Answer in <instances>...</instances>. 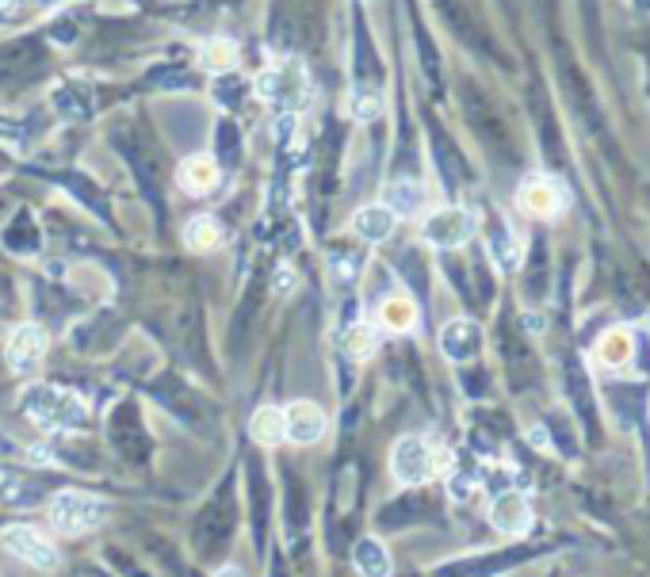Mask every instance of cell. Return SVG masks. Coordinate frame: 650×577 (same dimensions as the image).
I'll return each instance as SVG.
<instances>
[{
  "mask_svg": "<svg viewBox=\"0 0 650 577\" xmlns=\"http://www.w3.org/2000/svg\"><path fill=\"white\" fill-rule=\"evenodd\" d=\"M23 413L39 428H46V432H77L88 421L85 402L73 390H62L54 383L31 386L23 394Z\"/></svg>",
  "mask_w": 650,
  "mask_h": 577,
  "instance_id": "cell-1",
  "label": "cell"
},
{
  "mask_svg": "<svg viewBox=\"0 0 650 577\" xmlns=\"http://www.w3.org/2000/svg\"><path fill=\"white\" fill-rule=\"evenodd\" d=\"M444 463L448 455L429 436H402L390 451V471L398 478V486H425Z\"/></svg>",
  "mask_w": 650,
  "mask_h": 577,
  "instance_id": "cell-2",
  "label": "cell"
},
{
  "mask_svg": "<svg viewBox=\"0 0 650 577\" xmlns=\"http://www.w3.org/2000/svg\"><path fill=\"white\" fill-rule=\"evenodd\" d=\"M108 516V505L96 501L92 493L81 490H62L50 497V524L62 535H85L92 532L100 520Z\"/></svg>",
  "mask_w": 650,
  "mask_h": 577,
  "instance_id": "cell-3",
  "label": "cell"
},
{
  "mask_svg": "<svg viewBox=\"0 0 650 577\" xmlns=\"http://www.w3.org/2000/svg\"><path fill=\"white\" fill-rule=\"evenodd\" d=\"M421 237L436 249H459V245H467L475 237V214L463 211V207L433 211L421 226Z\"/></svg>",
  "mask_w": 650,
  "mask_h": 577,
  "instance_id": "cell-4",
  "label": "cell"
},
{
  "mask_svg": "<svg viewBox=\"0 0 650 577\" xmlns=\"http://www.w3.org/2000/svg\"><path fill=\"white\" fill-rule=\"evenodd\" d=\"M253 88H257L260 100H268V104L299 107V104H303V92H306V73H303V65H299V62L276 65V69L260 73Z\"/></svg>",
  "mask_w": 650,
  "mask_h": 577,
  "instance_id": "cell-5",
  "label": "cell"
},
{
  "mask_svg": "<svg viewBox=\"0 0 650 577\" xmlns=\"http://www.w3.org/2000/svg\"><path fill=\"white\" fill-rule=\"evenodd\" d=\"M4 547L20 558V562L35 566V570H43V574H54V570L62 566V558H58V551H54V543H50L46 535L35 532V528H23V524L4 532Z\"/></svg>",
  "mask_w": 650,
  "mask_h": 577,
  "instance_id": "cell-6",
  "label": "cell"
},
{
  "mask_svg": "<svg viewBox=\"0 0 650 577\" xmlns=\"http://www.w3.org/2000/svg\"><path fill=\"white\" fill-rule=\"evenodd\" d=\"M46 333L43 325H16L12 329V337H8V348H4V360H8V367L16 371V375H31L35 367L43 364L46 356Z\"/></svg>",
  "mask_w": 650,
  "mask_h": 577,
  "instance_id": "cell-7",
  "label": "cell"
},
{
  "mask_svg": "<svg viewBox=\"0 0 650 577\" xmlns=\"http://www.w3.org/2000/svg\"><path fill=\"white\" fill-rule=\"evenodd\" d=\"M490 524L509 539H520L532 528V505L520 490H501L490 505Z\"/></svg>",
  "mask_w": 650,
  "mask_h": 577,
  "instance_id": "cell-8",
  "label": "cell"
},
{
  "mask_svg": "<svg viewBox=\"0 0 650 577\" xmlns=\"http://www.w3.org/2000/svg\"><path fill=\"white\" fill-rule=\"evenodd\" d=\"M517 207L532 218H555L563 211V192L551 176H528L517 192Z\"/></svg>",
  "mask_w": 650,
  "mask_h": 577,
  "instance_id": "cell-9",
  "label": "cell"
},
{
  "mask_svg": "<svg viewBox=\"0 0 650 577\" xmlns=\"http://www.w3.org/2000/svg\"><path fill=\"white\" fill-rule=\"evenodd\" d=\"M440 352H444L452 364H467V360H475L478 352H482V329L467 318L448 321V325L440 329Z\"/></svg>",
  "mask_w": 650,
  "mask_h": 577,
  "instance_id": "cell-10",
  "label": "cell"
},
{
  "mask_svg": "<svg viewBox=\"0 0 650 577\" xmlns=\"http://www.w3.org/2000/svg\"><path fill=\"white\" fill-rule=\"evenodd\" d=\"M283 428L291 444H318L325 432V413L314 402H291L283 409Z\"/></svg>",
  "mask_w": 650,
  "mask_h": 577,
  "instance_id": "cell-11",
  "label": "cell"
},
{
  "mask_svg": "<svg viewBox=\"0 0 650 577\" xmlns=\"http://www.w3.org/2000/svg\"><path fill=\"white\" fill-rule=\"evenodd\" d=\"M394 222H398V214L383 207V203H371V207H360L356 218H352V234L360 237V241H368V245H379V241H387L394 234Z\"/></svg>",
  "mask_w": 650,
  "mask_h": 577,
  "instance_id": "cell-12",
  "label": "cell"
},
{
  "mask_svg": "<svg viewBox=\"0 0 650 577\" xmlns=\"http://www.w3.org/2000/svg\"><path fill=\"white\" fill-rule=\"evenodd\" d=\"M176 180H180V188L192 195H203L215 188L218 180V165L211 161V157H188L184 165H180V172H176Z\"/></svg>",
  "mask_w": 650,
  "mask_h": 577,
  "instance_id": "cell-13",
  "label": "cell"
},
{
  "mask_svg": "<svg viewBox=\"0 0 650 577\" xmlns=\"http://www.w3.org/2000/svg\"><path fill=\"white\" fill-rule=\"evenodd\" d=\"M383 207H390L394 214H417L425 207V188L417 184V180H394L387 184V192H383Z\"/></svg>",
  "mask_w": 650,
  "mask_h": 577,
  "instance_id": "cell-14",
  "label": "cell"
},
{
  "mask_svg": "<svg viewBox=\"0 0 650 577\" xmlns=\"http://www.w3.org/2000/svg\"><path fill=\"white\" fill-rule=\"evenodd\" d=\"M631 356H635V337H631V329H612L601 337L597 344V364L605 367H628Z\"/></svg>",
  "mask_w": 650,
  "mask_h": 577,
  "instance_id": "cell-15",
  "label": "cell"
},
{
  "mask_svg": "<svg viewBox=\"0 0 650 577\" xmlns=\"http://www.w3.org/2000/svg\"><path fill=\"white\" fill-rule=\"evenodd\" d=\"M249 432H253V440H257V444L276 448L280 440H287V428H283V409L260 406L257 413H253V421H249Z\"/></svg>",
  "mask_w": 650,
  "mask_h": 577,
  "instance_id": "cell-16",
  "label": "cell"
},
{
  "mask_svg": "<svg viewBox=\"0 0 650 577\" xmlns=\"http://www.w3.org/2000/svg\"><path fill=\"white\" fill-rule=\"evenodd\" d=\"M352 558H356V570L364 577H390V555L379 539H360Z\"/></svg>",
  "mask_w": 650,
  "mask_h": 577,
  "instance_id": "cell-17",
  "label": "cell"
},
{
  "mask_svg": "<svg viewBox=\"0 0 650 577\" xmlns=\"http://www.w3.org/2000/svg\"><path fill=\"white\" fill-rule=\"evenodd\" d=\"M238 58H241V50H238V43L234 39H207L203 43V50H199V62L207 65L211 73H234V65H238Z\"/></svg>",
  "mask_w": 650,
  "mask_h": 577,
  "instance_id": "cell-18",
  "label": "cell"
},
{
  "mask_svg": "<svg viewBox=\"0 0 650 577\" xmlns=\"http://www.w3.org/2000/svg\"><path fill=\"white\" fill-rule=\"evenodd\" d=\"M379 321H383V329H390V333H410L413 325H417V306L410 299H387L379 306Z\"/></svg>",
  "mask_w": 650,
  "mask_h": 577,
  "instance_id": "cell-19",
  "label": "cell"
},
{
  "mask_svg": "<svg viewBox=\"0 0 650 577\" xmlns=\"http://www.w3.org/2000/svg\"><path fill=\"white\" fill-rule=\"evenodd\" d=\"M184 241L192 245V249H215L218 245V222L211 218V214H195L192 222L184 226Z\"/></svg>",
  "mask_w": 650,
  "mask_h": 577,
  "instance_id": "cell-20",
  "label": "cell"
},
{
  "mask_svg": "<svg viewBox=\"0 0 650 577\" xmlns=\"http://www.w3.org/2000/svg\"><path fill=\"white\" fill-rule=\"evenodd\" d=\"M4 241H8V249L12 253H31L35 245H39V230H35V218H27V214H20L8 230H4Z\"/></svg>",
  "mask_w": 650,
  "mask_h": 577,
  "instance_id": "cell-21",
  "label": "cell"
},
{
  "mask_svg": "<svg viewBox=\"0 0 650 577\" xmlns=\"http://www.w3.org/2000/svg\"><path fill=\"white\" fill-rule=\"evenodd\" d=\"M348 111H352V119H360V123H371L379 111H383V92H375V88H356L352 92V100H348Z\"/></svg>",
  "mask_w": 650,
  "mask_h": 577,
  "instance_id": "cell-22",
  "label": "cell"
},
{
  "mask_svg": "<svg viewBox=\"0 0 650 577\" xmlns=\"http://www.w3.org/2000/svg\"><path fill=\"white\" fill-rule=\"evenodd\" d=\"M54 104H58V111H62L65 119H88L92 115V100H88L85 92H77V88H58L54 92Z\"/></svg>",
  "mask_w": 650,
  "mask_h": 577,
  "instance_id": "cell-23",
  "label": "cell"
},
{
  "mask_svg": "<svg viewBox=\"0 0 650 577\" xmlns=\"http://www.w3.org/2000/svg\"><path fill=\"white\" fill-rule=\"evenodd\" d=\"M379 348V333L371 329V325H352L345 337V352L348 356H356V360H368L371 352Z\"/></svg>",
  "mask_w": 650,
  "mask_h": 577,
  "instance_id": "cell-24",
  "label": "cell"
},
{
  "mask_svg": "<svg viewBox=\"0 0 650 577\" xmlns=\"http://www.w3.org/2000/svg\"><path fill=\"white\" fill-rule=\"evenodd\" d=\"M490 249H494V257H498L501 268H517V264H520L517 237L509 234V230H501L498 237H490Z\"/></svg>",
  "mask_w": 650,
  "mask_h": 577,
  "instance_id": "cell-25",
  "label": "cell"
},
{
  "mask_svg": "<svg viewBox=\"0 0 650 577\" xmlns=\"http://www.w3.org/2000/svg\"><path fill=\"white\" fill-rule=\"evenodd\" d=\"M475 490H478V474L452 471V478H448V493H452V501H471Z\"/></svg>",
  "mask_w": 650,
  "mask_h": 577,
  "instance_id": "cell-26",
  "label": "cell"
},
{
  "mask_svg": "<svg viewBox=\"0 0 650 577\" xmlns=\"http://www.w3.org/2000/svg\"><path fill=\"white\" fill-rule=\"evenodd\" d=\"M215 146L222 150V161H226V165L238 157V134H234V127H230V123H222V127H218Z\"/></svg>",
  "mask_w": 650,
  "mask_h": 577,
  "instance_id": "cell-27",
  "label": "cell"
},
{
  "mask_svg": "<svg viewBox=\"0 0 650 577\" xmlns=\"http://www.w3.org/2000/svg\"><path fill=\"white\" fill-rule=\"evenodd\" d=\"M238 92H241V81H234V77H226V81L215 88V96L222 100V104H234V100H238Z\"/></svg>",
  "mask_w": 650,
  "mask_h": 577,
  "instance_id": "cell-28",
  "label": "cell"
},
{
  "mask_svg": "<svg viewBox=\"0 0 650 577\" xmlns=\"http://www.w3.org/2000/svg\"><path fill=\"white\" fill-rule=\"evenodd\" d=\"M291 287H295V279H291V268H280V272H276V291H283V295H287Z\"/></svg>",
  "mask_w": 650,
  "mask_h": 577,
  "instance_id": "cell-29",
  "label": "cell"
},
{
  "mask_svg": "<svg viewBox=\"0 0 650 577\" xmlns=\"http://www.w3.org/2000/svg\"><path fill=\"white\" fill-rule=\"evenodd\" d=\"M215 577H245L238 570V566H222V570H215Z\"/></svg>",
  "mask_w": 650,
  "mask_h": 577,
  "instance_id": "cell-30",
  "label": "cell"
},
{
  "mask_svg": "<svg viewBox=\"0 0 650 577\" xmlns=\"http://www.w3.org/2000/svg\"><path fill=\"white\" fill-rule=\"evenodd\" d=\"M532 444H536V448H547V436H543L540 428H536V432H532Z\"/></svg>",
  "mask_w": 650,
  "mask_h": 577,
  "instance_id": "cell-31",
  "label": "cell"
}]
</instances>
